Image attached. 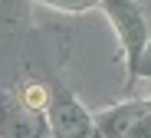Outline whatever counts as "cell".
Segmentation results:
<instances>
[{"instance_id": "obj_1", "label": "cell", "mask_w": 151, "mask_h": 138, "mask_svg": "<svg viewBox=\"0 0 151 138\" xmlns=\"http://www.w3.org/2000/svg\"><path fill=\"white\" fill-rule=\"evenodd\" d=\"M115 26V33L122 40V49H125V63H128V86L138 82V63H141V53H145V43L151 36L148 30V20L141 13V7L135 0H99Z\"/></svg>"}, {"instance_id": "obj_2", "label": "cell", "mask_w": 151, "mask_h": 138, "mask_svg": "<svg viewBox=\"0 0 151 138\" xmlns=\"http://www.w3.org/2000/svg\"><path fill=\"white\" fill-rule=\"evenodd\" d=\"M46 108H49V135L53 138H99L95 135V118L72 95L63 92Z\"/></svg>"}, {"instance_id": "obj_3", "label": "cell", "mask_w": 151, "mask_h": 138, "mask_svg": "<svg viewBox=\"0 0 151 138\" xmlns=\"http://www.w3.org/2000/svg\"><path fill=\"white\" fill-rule=\"evenodd\" d=\"M141 115H151V99H138V102H128V105L109 108L102 115H92L95 118V135L99 138H125L132 122L141 118Z\"/></svg>"}, {"instance_id": "obj_4", "label": "cell", "mask_w": 151, "mask_h": 138, "mask_svg": "<svg viewBox=\"0 0 151 138\" xmlns=\"http://www.w3.org/2000/svg\"><path fill=\"white\" fill-rule=\"evenodd\" d=\"M46 105H49V92H46V86L30 82V86L23 89V108H30V112H43Z\"/></svg>"}, {"instance_id": "obj_5", "label": "cell", "mask_w": 151, "mask_h": 138, "mask_svg": "<svg viewBox=\"0 0 151 138\" xmlns=\"http://www.w3.org/2000/svg\"><path fill=\"white\" fill-rule=\"evenodd\" d=\"M36 4L56 7V10H66V13H82V10H92V7H99V0H36Z\"/></svg>"}, {"instance_id": "obj_6", "label": "cell", "mask_w": 151, "mask_h": 138, "mask_svg": "<svg viewBox=\"0 0 151 138\" xmlns=\"http://www.w3.org/2000/svg\"><path fill=\"white\" fill-rule=\"evenodd\" d=\"M125 138H151V115H141L132 122V128L125 131Z\"/></svg>"}, {"instance_id": "obj_7", "label": "cell", "mask_w": 151, "mask_h": 138, "mask_svg": "<svg viewBox=\"0 0 151 138\" xmlns=\"http://www.w3.org/2000/svg\"><path fill=\"white\" fill-rule=\"evenodd\" d=\"M138 79H151V36H148V43H145L141 63H138Z\"/></svg>"}]
</instances>
